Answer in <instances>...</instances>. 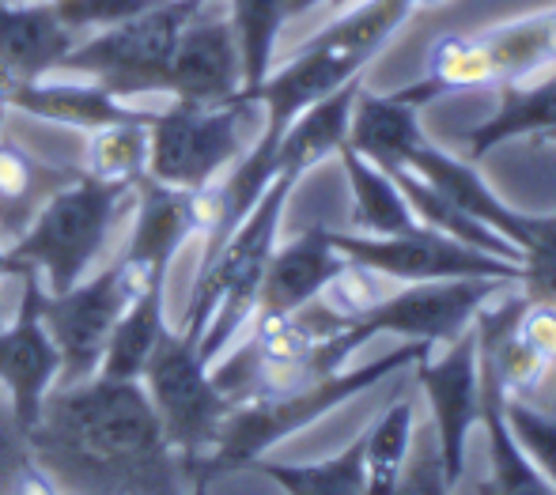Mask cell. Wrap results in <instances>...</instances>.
Segmentation results:
<instances>
[{
  "mask_svg": "<svg viewBox=\"0 0 556 495\" xmlns=\"http://www.w3.org/2000/svg\"><path fill=\"white\" fill-rule=\"evenodd\" d=\"M333 246L349 262L367 265L382 272L394 284H425V280H515L519 284V265L492 257L484 250H473L466 242H454L432 227L417 224L402 234H356V231H333Z\"/></svg>",
  "mask_w": 556,
  "mask_h": 495,
  "instance_id": "7c38bea8",
  "label": "cell"
},
{
  "mask_svg": "<svg viewBox=\"0 0 556 495\" xmlns=\"http://www.w3.org/2000/svg\"><path fill=\"white\" fill-rule=\"evenodd\" d=\"M417 428V405L394 401L371 428L364 431V469H367V495H390L405 469Z\"/></svg>",
  "mask_w": 556,
  "mask_h": 495,
  "instance_id": "1f68e13d",
  "label": "cell"
},
{
  "mask_svg": "<svg viewBox=\"0 0 556 495\" xmlns=\"http://www.w3.org/2000/svg\"><path fill=\"white\" fill-rule=\"evenodd\" d=\"M163 284H167V280H152L144 292L132 299L129 310H125L122 321L114 326L111 341H106V352H103V364H99V375H103V379L140 382L155 344H160L163 333L170 329Z\"/></svg>",
  "mask_w": 556,
  "mask_h": 495,
  "instance_id": "484cf974",
  "label": "cell"
},
{
  "mask_svg": "<svg viewBox=\"0 0 556 495\" xmlns=\"http://www.w3.org/2000/svg\"><path fill=\"white\" fill-rule=\"evenodd\" d=\"M387 175L397 182V190H402L405 204L413 208L417 224L432 227V231H440V234H446V239H454V242H466V246L484 250V254L504 257V262L519 265V250H515L511 242L504 239V234H496L492 227L477 224V219L469 216V212H462L451 198H443V193L435 190L432 182H425V178H420L417 170L394 167V170H387Z\"/></svg>",
  "mask_w": 556,
  "mask_h": 495,
  "instance_id": "f1b7e54d",
  "label": "cell"
},
{
  "mask_svg": "<svg viewBox=\"0 0 556 495\" xmlns=\"http://www.w3.org/2000/svg\"><path fill=\"white\" fill-rule=\"evenodd\" d=\"M364 80H349L344 88H337L333 96L318 99L315 106H307L277 140V175L303 178L315 163H323L326 155H337L349 140V122H352V102H356Z\"/></svg>",
  "mask_w": 556,
  "mask_h": 495,
  "instance_id": "7402d4cb",
  "label": "cell"
},
{
  "mask_svg": "<svg viewBox=\"0 0 556 495\" xmlns=\"http://www.w3.org/2000/svg\"><path fill=\"white\" fill-rule=\"evenodd\" d=\"M417 382L428 401V420L440 439L446 481H462L466 443L473 423H481V341L469 326L458 341L443 344V352H425L417 359Z\"/></svg>",
  "mask_w": 556,
  "mask_h": 495,
  "instance_id": "4fadbf2b",
  "label": "cell"
},
{
  "mask_svg": "<svg viewBox=\"0 0 556 495\" xmlns=\"http://www.w3.org/2000/svg\"><path fill=\"white\" fill-rule=\"evenodd\" d=\"M425 352H432V348L409 341V344H402V348L387 352L382 359L352 367V371H337L330 379H318V382H311V386L295 390V394L235 405L231 412H227L216 446L208 450V458L201 461V477L213 481L216 473H227V469H250L273 443L295 435V431H303L307 423L323 420L337 405H344L349 397L371 390L375 382L390 379V375L402 371V367H413Z\"/></svg>",
  "mask_w": 556,
  "mask_h": 495,
  "instance_id": "52a82bcc",
  "label": "cell"
},
{
  "mask_svg": "<svg viewBox=\"0 0 556 495\" xmlns=\"http://www.w3.org/2000/svg\"><path fill=\"white\" fill-rule=\"evenodd\" d=\"M155 106H137L103 91L91 80H76V76H46V80H30L15 96V114L38 117V122L68 125V129H96V125L125 122V117H140Z\"/></svg>",
  "mask_w": 556,
  "mask_h": 495,
  "instance_id": "ffe728a7",
  "label": "cell"
},
{
  "mask_svg": "<svg viewBox=\"0 0 556 495\" xmlns=\"http://www.w3.org/2000/svg\"><path fill=\"white\" fill-rule=\"evenodd\" d=\"M545 140H549V144H556V132H549V137H545Z\"/></svg>",
  "mask_w": 556,
  "mask_h": 495,
  "instance_id": "ee69618b",
  "label": "cell"
},
{
  "mask_svg": "<svg viewBox=\"0 0 556 495\" xmlns=\"http://www.w3.org/2000/svg\"><path fill=\"white\" fill-rule=\"evenodd\" d=\"M198 4L201 0H155L152 8L129 15L117 27L80 38L53 76L91 80L125 102L170 99L167 76L175 46Z\"/></svg>",
  "mask_w": 556,
  "mask_h": 495,
  "instance_id": "ba28073f",
  "label": "cell"
},
{
  "mask_svg": "<svg viewBox=\"0 0 556 495\" xmlns=\"http://www.w3.org/2000/svg\"><path fill=\"white\" fill-rule=\"evenodd\" d=\"M148 117H125V122L96 125L84 132L80 160L73 163L84 178L111 186H140L148 178Z\"/></svg>",
  "mask_w": 556,
  "mask_h": 495,
  "instance_id": "83f0119b",
  "label": "cell"
},
{
  "mask_svg": "<svg viewBox=\"0 0 556 495\" xmlns=\"http://www.w3.org/2000/svg\"><path fill=\"white\" fill-rule=\"evenodd\" d=\"M20 88H23V80L0 61V137L8 132V122H12V114H15V96H20Z\"/></svg>",
  "mask_w": 556,
  "mask_h": 495,
  "instance_id": "f35d334b",
  "label": "cell"
},
{
  "mask_svg": "<svg viewBox=\"0 0 556 495\" xmlns=\"http://www.w3.org/2000/svg\"><path fill=\"white\" fill-rule=\"evenodd\" d=\"M417 12V0H352V8H344L315 38H307L285 65H273L265 84L250 96L262 102V137L280 140V132L303 110L364 76V68Z\"/></svg>",
  "mask_w": 556,
  "mask_h": 495,
  "instance_id": "7a4b0ae2",
  "label": "cell"
},
{
  "mask_svg": "<svg viewBox=\"0 0 556 495\" xmlns=\"http://www.w3.org/2000/svg\"><path fill=\"white\" fill-rule=\"evenodd\" d=\"M152 4L155 0H53L61 23H65L76 38H88V35H96V30L117 27V23H125L129 15L144 12V8H152Z\"/></svg>",
  "mask_w": 556,
  "mask_h": 495,
  "instance_id": "d590c367",
  "label": "cell"
},
{
  "mask_svg": "<svg viewBox=\"0 0 556 495\" xmlns=\"http://www.w3.org/2000/svg\"><path fill=\"white\" fill-rule=\"evenodd\" d=\"M344 4H352V0H288V23L303 20V15H311L315 8H344Z\"/></svg>",
  "mask_w": 556,
  "mask_h": 495,
  "instance_id": "60d3db41",
  "label": "cell"
},
{
  "mask_svg": "<svg viewBox=\"0 0 556 495\" xmlns=\"http://www.w3.org/2000/svg\"><path fill=\"white\" fill-rule=\"evenodd\" d=\"M522 401H530V405H538L542 412H549L553 420H556V364L545 371V379L534 386V394L530 397H522Z\"/></svg>",
  "mask_w": 556,
  "mask_h": 495,
  "instance_id": "ab89813d",
  "label": "cell"
},
{
  "mask_svg": "<svg viewBox=\"0 0 556 495\" xmlns=\"http://www.w3.org/2000/svg\"><path fill=\"white\" fill-rule=\"evenodd\" d=\"M349 265V257L333 246L330 227H307L292 242L273 250L269 269L262 277L257 292V310L269 314H292L307 306L311 299L326 292V284Z\"/></svg>",
  "mask_w": 556,
  "mask_h": 495,
  "instance_id": "e0dca14e",
  "label": "cell"
},
{
  "mask_svg": "<svg viewBox=\"0 0 556 495\" xmlns=\"http://www.w3.org/2000/svg\"><path fill=\"white\" fill-rule=\"evenodd\" d=\"M12 265H8V242L0 239V288H4V280H12ZM0 326H4V299H0Z\"/></svg>",
  "mask_w": 556,
  "mask_h": 495,
  "instance_id": "b9f144b4",
  "label": "cell"
},
{
  "mask_svg": "<svg viewBox=\"0 0 556 495\" xmlns=\"http://www.w3.org/2000/svg\"><path fill=\"white\" fill-rule=\"evenodd\" d=\"M417 114L420 110L413 106V102H405L397 91L375 96V91L359 88L356 102H352L349 140H344V144L382 170L405 167L409 155L428 140Z\"/></svg>",
  "mask_w": 556,
  "mask_h": 495,
  "instance_id": "44dd1931",
  "label": "cell"
},
{
  "mask_svg": "<svg viewBox=\"0 0 556 495\" xmlns=\"http://www.w3.org/2000/svg\"><path fill=\"white\" fill-rule=\"evenodd\" d=\"M27 450L58 495H186L198 481L132 379L53 386L27 428Z\"/></svg>",
  "mask_w": 556,
  "mask_h": 495,
  "instance_id": "6da1fadb",
  "label": "cell"
},
{
  "mask_svg": "<svg viewBox=\"0 0 556 495\" xmlns=\"http://www.w3.org/2000/svg\"><path fill=\"white\" fill-rule=\"evenodd\" d=\"M511 333L519 344H527L534 356H542L545 364H556V303H542V299L522 295L519 310L511 318Z\"/></svg>",
  "mask_w": 556,
  "mask_h": 495,
  "instance_id": "74e56055",
  "label": "cell"
},
{
  "mask_svg": "<svg viewBox=\"0 0 556 495\" xmlns=\"http://www.w3.org/2000/svg\"><path fill=\"white\" fill-rule=\"evenodd\" d=\"M35 466L27 450V431L15 420V408L0 386V495H15V484Z\"/></svg>",
  "mask_w": 556,
  "mask_h": 495,
  "instance_id": "8d00e7d4",
  "label": "cell"
},
{
  "mask_svg": "<svg viewBox=\"0 0 556 495\" xmlns=\"http://www.w3.org/2000/svg\"><path fill=\"white\" fill-rule=\"evenodd\" d=\"M50 4H53V0H50Z\"/></svg>",
  "mask_w": 556,
  "mask_h": 495,
  "instance_id": "bcb514c9",
  "label": "cell"
},
{
  "mask_svg": "<svg viewBox=\"0 0 556 495\" xmlns=\"http://www.w3.org/2000/svg\"><path fill=\"white\" fill-rule=\"evenodd\" d=\"M152 280H167V277H152L140 265L114 254L111 262L99 265L96 272H88L68 292L50 295L46 288L38 292V318H42L46 333L58 344V356H61L58 386L99 375V364H103V352L114 326L129 310L132 299L144 292Z\"/></svg>",
  "mask_w": 556,
  "mask_h": 495,
  "instance_id": "9c48e42d",
  "label": "cell"
},
{
  "mask_svg": "<svg viewBox=\"0 0 556 495\" xmlns=\"http://www.w3.org/2000/svg\"><path fill=\"white\" fill-rule=\"evenodd\" d=\"M0 4H12V0H0Z\"/></svg>",
  "mask_w": 556,
  "mask_h": 495,
  "instance_id": "f6af8a7d",
  "label": "cell"
},
{
  "mask_svg": "<svg viewBox=\"0 0 556 495\" xmlns=\"http://www.w3.org/2000/svg\"><path fill=\"white\" fill-rule=\"evenodd\" d=\"M80 170L53 163L15 137H0V239L15 242L30 227L46 201L68 186Z\"/></svg>",
  "mask_w": 556,
  "mask_h": 495,
  "instance_id": "d6986e66",
  "label": "cell"
},
{
  "mask_svg": "<svg viewBox=\"0 0 556 495\" xmlns=\"http://www.w3.org/2000/svg\"><path fill=\"white\" fill-rule=\"evenodd\" d=\"M242 58V96H254L277 65V42L288 27V0H227Z\"/></svg>",
  "mask_w": 556,
  "mask_h": 495,
  "instance_id": "f546056e",
  "label": "cell"
},
{
  "mask_svg": "<svg viewBox=\"0 0 556 495\" xmlns=\"http://www.w3.org/2000/svg\"><path fill=\"white\" fill-rule=\"evenodd\" d=\"M515 250H519V292L527 299L556 303V212L553 216L522 212Z\"/></svg>",
  "mask_w": 556,
  "mask_h": 495,
  "instance_id": "d6a6232c",
  "label": "cell"
},
{
  "mask_svg": "<svg viewBox=\"0 0 556 495\" xmlns=\"http://www.w3.org/2000/svg\"><path fill=\"white\" fill-rule=\"evenodd\" d=\"M167 96L182 102H227L242 96V58L227 0H201L182 27L170 61Z\"/></svg>",
  "mask_w": 556,
  "mask_h": 495,
  "instance_id": "5bb4252c",
  "label": "cell"
},
{
  "mask_svg": "<svg viewBox=\"0 0 556 495\" xmlns=\"http://www.w3.org/2000/svg\"><path fill=\"white\" fill-rule=\"evenodd\" d=\"M451 488L454 484L446 481L440 439H435L432 420H417L413 443H409V458H405V469L390 495H451Z\"/></svg>",
  "mask_w": 556,
  "mask_h": 495,
  "instance_id": "836d02e7",
  "label": "cell"
},
{
  "mask_svg": "<svg viewBox=\"0 0 556 495\" xmlns=\"http://www.w3.org/2000/svg\"><path fill=\"white\" fill-rule=\"evenodd\" d=\"M20 310L8 326H0V386L12 401L15 420L27 431L46 394L58 386L61 356L38 318V292H42L38 272H20Z\"/></svg>",
  "mask_w": 556,
  "mask_h": 495,
  "instance_id": "9a60e30c",
  "label": "cell"
},
{
  "mask_svg": "<svg viewBox=\"0 0 556 495\" xmlns=\"http://www.w3.org/2000/svg\"><path fill=\"white\" fill-rule=\"evenodd\" d=\"M208 484H213L208 477H198V481H193V488L186 492V495H208Z\"/></svg>",
  "mask_w": 556,
  "mask_h": 495,
  "instance_id": "7bdbcfd3",
  "label": "cell"
},
{
  "mask_svg": "<svg viewBox=\"0 0 556 495\" xmlns=\"http://www.w3.org/2000/svg\"><path fill=\"white\" fill-rule=\"evenodd\" d=\"M262 125V102L247 96L227 102L167 99L148 117V178L175 190H205L250 152Z\"/></svg>",
  "mask_w": 556,
  "mask_h": 495,
  "instance_id": "8992f818",
  "label": "cell"
},
{
  "mask_svg": "<svg viewBox=\"0 0 556 495\" xmlns=\"http://www.w3.org/2000/svg\"><path fill=\"white\" fill-rule=\"evenodd\" d=\"M137 186H111L76 175L38 208L30 227L15 242H8L12 272H38L50 295L68 292L111 250L117 227L129 219Z\"/></svg>",
  "mask_w": 556,
  "mask_h": 495,
  "instance_id": "277c9868",
  "label": "cell"
},
{
  "mask_svg": "<svg viewBox=\"0 0 556 495\" xmlns=\"http://www.w3.org/2000/svg\"><path fill=\"white\" fill-rule=\"evenodd\" d=\"M341 167L352 190V231L356 234H402L417 227V216L405 204L397 182L382 167H375L371 160H364L359 152H352L349 144L341 148Z\"/></svg>",
  "mask_w": 556,
  "mask_h": 495,
  "instance_id": "4316f807",
  "label": "cell"
},
{
  "mask_svg": "<svg viewBox=\"0 0 556 495\" xmlns=\"http://www.w3.org/2000/svg\"><path fill=\"white\" fill-rule=\"evenodd\" d=\"M549 68H556V8L484 30L440 35L428 50L420 80L397 96L420 110L440 96L507 88V84L530 80Z\"/></svg>",
  "mask_w": 556,
  "mask_h": 495,
  "instance_id": "5b68a950",
  "label": "cell"
},
{
  "mask_svg": "<svg viewBox=\"0 0 556 495\" xmlns=\"http://www.w3.org/2000/svg\"><path fill=\"white\" fill-rule=\"evenodd\" d=\"M481 423L489 435V481L481 495H556L549 477L527 458L504 416V386L496 371L481 359Z\"/></svg>",
  "mask_w": 556,
  "mask_h": 495,
  "instance_id": "cb8c5ba5",
  "label": "cell"
},
{
  "mask_svg": "<svg viewBox=\"0 0 556 495\" xmlns=\"http://www.w3.org/2000/svg\"><path fill=\"white\" fill-rule=\"evenodd\" d=\"M549 132H556V68L500 88V106L469 132V160H481L507 140H545Z\"/></svg>",
  "mask_w": 556,
  "mask_h": 495,
  "instance_id": "603a6c76",
  "label": "cell"
},
{
  "mask_svg": "<svg viewBox=\"0 0 556 495\" xmlns=\"http://www.w3.org/2000/svg\"><path fill=\"white\" fill-rule=\"evenodd\" d=\"M405 167L417 170V175L425 178V182H432L443 198H451L462 212H469L477 224L492 227V231L504 234V239L515 246V234H519V227H522V212L507 208V204L484 186V178L477 175L473 163L454 160V155H446L443 148H435L425 140V144L409 155Z\"/></svg>",
  "mask_w": 556,
  "mask_h": 495,
  "instance_id": "d4e9b609",
  "label": "cell"
},
{
  "mask_svg": "<svg viewBox=\"0 0 556 495\" xmlns=\"http://www.w3.org/2000/svg\"><path fill=\"white\" fill-rule=\"evenodd\" d=\"M129 216V234L117 254L152 277H167L186 242L198 239V190H175L144 178Z\"/></svg>",
  "mask_w": 556,
  "mask_h": 495,
  "instance_id": "2e32d148",
  "label": "cell"
},
{
  "mask_svg": "<svg viewBox=\"0 0 556 495\" xmlns=\"http://www.w3.org/2000/svg\"><path fill=\"white\" fill-rule=\"evenodd\" d=\"M80 38L61 23L50 0H12L0 4V61L23 84L46 80L73 53Z\"/></svg>",
  "mask_w": 556,
  "mask_h": 495,
  "instance_id": "ac0fdd59",
  "label": "cell"
},
{
  "mask_svg": "<svg viewBox=\"0 0 556 495\" xmlns=\"http://www.w3.org/2000/svg\"><path fill=\"white\" fill-rule=\"evenodd\" d=\"M295 182L300 178L292 175L273 178L269 190L242 216V224L220 246H213L201 257L190 303H186L182 321L175 329L198 344L205 364H216L235 344V337L247 329V321L254 318L262 277L269 269L273 250H277L280 216H285L288 193L295 190Z\"/></svg>",
  "mask_w": 556,
  "mask_h": 495,
  "instance_id": "3957f363",
  "label": "cell"
},
{
  "mask_svg": "<svg viewBox=\"0 0 556 495\" xmlns=\"http://www.w3.org/2000/svg\"><path fill=\"white\" fill-rule=\"evenodd\" d=\"M250 469L269 477L288 495H367V469H364V435L341 454L315 466H285V461H262Z\"/></svg>",
  "mask_w": 556,
  "mask_h": 495,
  "instance_id": "4dcf8cb0",
  "label": "cell"
},
{
  "mask_svg": "<svg viewBox=\"0 0 556 495\" xmlns=\"http://www.w3.org/2000/svg\"><path fill=\"white\" fill-rule=\"evenodd\" d=\"M140 386L160 416L163 435L190 461L193 477H201V461L216 446L227 412L235 405L216 390L198 344L170 326L163 341L155 344L152 359L140 375Z\"/></svg>",
  "mask_w": 556,
  "mask_h": 495,
  "instance_id": "30bf717a",
  "label": "cell"
},
{
  "mask_svg": "<svg viewBox=\"0 0 556 495\" xmlns=\"http://www.w3.org/2000/svg\"><path fill=\"white\" fill-rule=\"evenodd\" d=\"M515 280H425V284H402L394 288L382 303H375L367 314H359L344 333H337V348L344 359L356 348H364L371 337L397 333L405 341L428 344V348H443V344L458 341L469 326H473L477 310L489 299H496Z\"/></svg>",
  "mask_w": 556,
  "mask_h": 495,
  "instance_id": "8fae6325",
  "label": "cell"
},
{
  "mask_svg": "<svg viewBox=\"0 0 556 495\" xmlns=\"http://www.w3.org/2000/svg\"><path fill=\"white\" fill-rule=\"evenodd\" d=\"M504 416L511 435L519 439V446L527 450V458L549 477V484L556 488V420L549 412H542L538 405L522 397L504 394Z\"/></svg>",
  "mask_w": 556,
  "mask_h": 495,
  "instance_id": "e575fe53",
  "label": "cell"
}]
</instances>
